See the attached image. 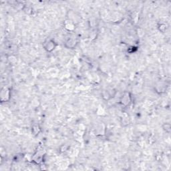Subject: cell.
<instances>
[{
	"mask_svg": "<svg viewBox=\"0 0 171 171\" xmlns=\"http://www.w3.org/2000/svg\"><path fill=\"white\" fill-rule=\"evenodd\" d=\"M56 46H57V43H56V41L50 38L46 39L43 43V47L48 52H52L55 50Z\"/></svg>",
	"mask_w": 171,
	"mask_h": 171,
	"instance_id": "6da1fadb",
	"label": "cell"
},
{
	"mask_svg": "<svg viewBox=\"0 0 171 171\" xmlns=\"http://www.w3.org/2000/svg\"><path fill=\"white\" fill-rule=\"evenodd\" d=\"M0 96H1V102H6L8 101L9 98H10V91H9V88H8L7 87L2 88Z\"/></svg>",
	"mask_w": 171,
	"mask_h": 171,
	"instance_id": "7a4b0ae2",
	"label": "cell"
},
{
	"mask_svg": "<svg viewBox=\"0 0 171 171\" xmlns=\"http://www.w3.org/2000/svg\"><path fill=\"white\" fill-rule=\"evenodd\" d=\"M120 102L124 106H128L131 102V96L130 95V93H128V92L124 93V94L121 98Z\"/></svg>",
	"mask_w": 171,
	"mask_h": 171,
	"instance_id": "3957f363",
	"label": "cell"
},
{
	"mask_svg": "<svg viewBox=\"0 0 171 171\" xmlns=\"http://www.w3.org/2000/svg\"><path fill=\"white\" fill-rule=\"evenodd\" d=\"M77 44H78L77 40H76V39L72 38H68L65 42L66 47L69 49H74V48H76V46Z\"/></svg>",
	"mask_w": 171,
	"mask_h": 171,
	"instance_id": "277c9868",
	"label": "cell"
},
{
	"mask_svg": "<svg viewBox=\"0 0 171 171\" xmlns=\"http://www.w3.org/2000/svg\"><path fill=\"white\" fill-rule=\"evenodd\" d=\"M65 28H66L68 30L72 31V30H73L75 28V26H74V24H73V22H72V21L68 20V21H66V22H65Z\"/></svg>",
	"mask_w": 171,
	"mask_h": 171,
	"instance_id": "5b68a950",
	"label": "cell"
},
{
	"mask_svg": "<svg viewBox=\"0 0 171 171\" xmlns=\"http://www.w3.org/2000/svg\"><path fill=\"white\" fill-rule=\"evenodd\" d=\"M102 97H103L106 100H109L111 98V95L108 90H104V91L102 92Z\"/></svg>",
	"mask_w": 171,
	"mask_h": 171,
	"instance_id": "8992f818",
	"label": "cell"
},
{
	"mask_svg": "<svg viewBox=\"0 0 171 171\" xmlns=\"http://www.w3.org/2000/svg\"><path fill=\"white\" fill-rule=\"evenodd\" d=\"M163 129L165 130L167 133H170V124L166 123L163 125Z\"/></svg>",
	"mask_w": 171,
	"mask_h": 171,
	"instance_id": "52a82bcc",
	"label": "cell"
}]
</instances>
